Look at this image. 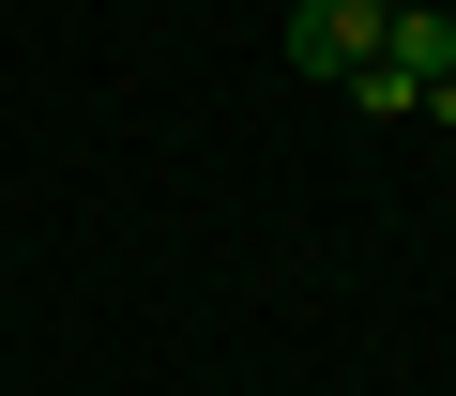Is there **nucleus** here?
<instances>
[{
  "mask_svg": "<svg viewBox=\"0 0 456 396\" xmlns=\"http://www.w3.org/2000/svg\"><path fill=\"white\" fill-rule=\"evenodd\" d=\"M380 16H395V0H305V16H289V77H350L380 46Z\"/></svg>",
  "mask_w": 456,
  "mask_h": 396,
  "instance_id": "obj_1",
  "label": "nucleus"
}]
</instances>
